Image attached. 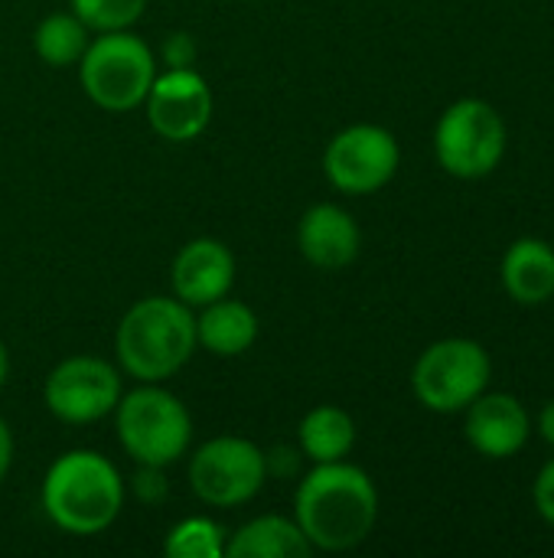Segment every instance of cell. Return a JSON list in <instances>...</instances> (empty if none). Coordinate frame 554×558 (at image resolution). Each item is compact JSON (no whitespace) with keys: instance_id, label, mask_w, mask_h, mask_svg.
Returning <instances> with one entry per match:
<instances>
[{"instance_id":"cell-23","label":"cell","mask_w":554,"mask_h":558,"mask_svg":"<svg viewBox=\"0 0 554 558\" xmlns=\"http://www.w3.org/2000/svg\"><path fill=\"white\" fill-rule=\"evenodd\" d=\"M163 59L170 69H189L193 59H196V43L189 33H173L167 43H163Z\"/></svg>"},{"instance_id":"cell-13","label":"cell","mask_w":554,"mask_h":558,"mask_svg":"<svg viewBox=\"0 0 554 558\" xmlns=\"http://www.w3.org/2000/svg\"><path fill=\"white\" fill-rule=\"evenodd\" d=\"M235 255L219 239H193L186 242L170 268L173 298L186 307H206L225 298L235 284Z\"/></svg>"},{"instance_id":"cell-17","label":"cell","mask_w":554,"mask_h":558,"mask_svg":"<svg viewBox=\"0 0 554 558\" xmlns=\"http://www.w3.org/2000/svg\"><path fill=\"white\" fill-rule=\"evenodd\" d=\"M313 546L300 533L297 520L264 513L245 523L225 539V558H307Z\"/></svg>"},{"instance_id":"cell-8","label":"cell","mask_w":554,"mask_h":558,"mask_svg":"<svg viewBox=\"0 0 554 558\" xmlns=\"http://www.w3.org/2000/svg\"><path fill=\"white\" fill-rule=\"evenodd\" d=\"M264 481L268 454L255 441L238 435H219L189 458L193 494L219 510H232L255 500Z\"/></svg>"},{"instance_id":"cell-25","label":"cell","mask_w":554,"mask_h":558,"mask_svg":"<svg viewBox=\"0 0 554 558\" xmlns=\"http://www.w3.org/2000/svg\"><path fill=\"white\" fill-rule=\"evenodd\" d=\"M539 435L554 448V399L539 412Z\"/></svg>"},{"instance_id":"cell-18","label":"cell","mask_w":554,"mask_h":558,"mask_svg":"<svg viewBox=\"0 0 554 558\" xmlns=\"http://www.w3.org/2000/svg\"><path fill=\"white\" fill-rule=\"evenodd\" d=\"M297 441L304 458H310L313 464L343 461L356 445V422L340 405H317L300 418Z\"/></svg>"},{"instance_id":"cell-15","label":"cell","mask_w":554,"mask_h":558,"mask_svg":"<svg viewBox=\"0 0 554 558\" xmlns=\"http://www.w3.org/2000/svg\"><path fill=\"white\" fill-rule=\"evenodd\" d=\"M506 294L516 304L535 307L554 298V248L545 239H516L500 265Z\"/></svg>"},{"instance_id":"cell-5","label":"cell","mask_w":554,"mask_h":558,"mask_svg":"<svg viewBox=\"0 0 554 558\" xmlns=\"http://www.w3.org/2000/svg\"><path fill=\"white\" fill-rule=\"evenodd\" d=\"M157 78L153 49L131 29L98 33L78 59V82L85 95L114 114L134 111L144 105Z\"/></svg>"},{"instance_id":"cell-21","label":"cell","mask_w":554,"mask_h":558,"mask_svg":"<svg viewBox=\"0 0 554 558\" xmlns=\"http://www.w3.org/2000/svg\"><path fill=\"white\" fill-rule=\"evenodd\" d=\"M69 10L91 33H118L131 29L144 16L147 0H69Z\"/></svg>"},{"instance_id":"cell-16","label":"cell","mask_w":554,"mask_h":558,"mask_svg":"<svg viewBox=\"0 0 554 558\" xmlns=\"http://www.w3.org/2000/svg\"><path fill=\"white\" fill-rule=\"evenodd\" d=\"M258 340V317L245 301L235 298H219L202 307L196 317V343L209 350L212 356H242L255 347Z\"/></svg>"},{"instance_id":"cell-4","label":"cell","mask_w":554,"mask_h":558,"mask_svg":"<svg viewBox=\"0 0 554 558\" xmlns=\"http://www.w3.org/2000/svg\"><path fill=\"white\" fill-rule=\"evenodd\" d=\"M114 428L121 448L147 471L176 464L193 441V418L186 405L160 383H140L121 392L114 405Z\"/></svg>"},{"instance_id":"cell-2","label":"cell","mask_w":554,"mask_h":558,"mask_svg":"<svg viewBox=\"0 0 554 558\" xmlns=\"http://www.w3.org/2000/svg\"><path fill=\"white\" fill-rule=\"evenodd\" d=\"M42 513L69 536L104 533L124 507V481L98 451H65L42 477Z\"/></svg>"},{"instance_id":"cell-19","label":"cell","mask_w":554,"mask_h":558,"mask_svg":"<svg viewBox=\"0 0 554 558\" xmlns=\"http://www.w3.org/2000/svg\"><path fill=\"white\" fill-rule=\"evenodd\" d=\"M91 43V29L72 13V10H59L39 20L36 33H33V49L36 56L52 65V69H65V65H78L82 52Z\"/></svg>"},{"instance_id":"cell-24","label":"cell","mask_w":554,"mask_h":558,"mask_svg":"<svg viewBox=\"0 0 554 558\" xmlns=\"http://www.w3.org/2000/svg\"><path fill=\"white\" fill-rule=\"evenodd\" d=\"M10 464H13V435H10V425L0 418V484L10 474Z\"/></svg>"},{"instance_id":"cell-14","label":"cell","mask_w":554,"mask_h":558,"mask_svg":"<svg viewBox=\"0 0 554 558\" xmlns=\"http://www.w3.org/2000/svg\"><path fill=\"white\" fill-rule=\"evenodd\" d=\"M297 248L320 271H343L359 258V222L336 203L310 206L297 222Z\"/></svg>"},{"instance_id":"cell-10","label":"cell","mask_w":554,"mask_h":558,"mask_svg":"<svg viewBox=\"0 0 554 558\" xmlns=\"http://www.w3.org/2000/svg\"><path fill=\"white\" fill-rule=\"evenodd\" d=\"M121 399V376L101 356L62 360L42 386L46 409L65 425H91L114 412Z\"/></svg>"},{"instance_id":"cell-9","label":"cell","mask_w":554,"mask_h":558,"mask_svg":"<svg viewBox=\"0 0 554 558\" xmlns=\"http://www.w3.org/2000/svg\"><path fill=\"white\" fill-rule=\"evenodd\" d=\"M398 163L402 147L382 124H349L323 150V173L346 196L379 193L392 183Z\"/></svg>"},{"instance_id":"cell-3","label":"cell","mask_w":554,"mask_h":558,"mask_svg":"<svg viewBox=\"0 0 554 558\" xmlns=\"http://www.w3.org/2000/svg\"><path fill=\"white\" fill-rule=\"evenodd\" d=\"M196 317L180 298H140L118 324V363L137 383H167L196 353Z\"/></svg>"},{"instance_id":"cell-6","label":"cell","mask_w":554,"mask_h":558,"mask_svg":"<svg viewBox=\"0 0 554 558\" xmlns=\"http://www.w3.org/2000/svg\"><path fill=\"white\" fill-rule=\"evenodd\" d=\"M506 154V121L483 98H460L434 124V157L457 180L490 177Z\"/></svg>"},{"instance_id":"cell-22","label":"cell","mask_w":554,"mask_h":558,"mask_svg":"<svg viewBox=\"0 0 554 558\" xmlns=\"http://www.w3.org/2000/svg\"><path fill=\"white\" fill-rule=\"evenodd\" d=\"M532 504H535L539 517L554 526V458L545 464V468H542V471H539V477H535Z\"/></svg>"},{"instance_id":"cell-1","label":"cell","mask_w":554,"mask_h":558,"mask_svg":"<svg viewBox=\"0 0 554 558\" xmlns=\"http://www.w3.org/2000/svg\"><path fill=\"white\" fill-rule=\"evenodd\" d=\"M294 520L320 553H349L369 539L379 520V490L372 477L343 461L313 464L294 497Z\"/></svg>"},{"instance_id":"cell-7","label":"cell","mask_w":554,"mask_h":558,"mask_svg":"<svg viewBox=\"0 0 554 558\" xmlns=\"http://www.w3.org/2000/svg\"><path fill=\"white\" fill-rule=\"evenodd\" d=\"M490 376H493L490 353L477 340L447 337L431 343L418 356L411 369V389L424 409L438 415H454L487 392Z\"/></svg>"},{"instance_id":"cell-20","label":"cell","mask_w":554,"mask_h":558,"mask_svg":"<svg viewBox=\"0 0 554 558\" xmlns=\"http://www.w3.org/2000/svg\"><path fill=\"white\" fill-rule=\"evenodd\" d=\"M225 530L209 517H186L180 520L167 539L163 553L167 558H225Z\"/></svg>"},{"instance_id":"cell-26","label":"cell","mask_w":554,"mask_h":558,"mask_svg":"<svg viewBox=\"0 0 554 558\" xmlns=\"http://www.w3.org/2000/svg\"><path fill=\"white\" fill-rule=\"evenodd\" d=\"M7 376H10V353H7V347L0 340V389L7 386Z\"/></svg>"},{"instance_id":"cell-12","label":"cell","mask_w":554,"mask_h":558,"mask_svg":"<svg viewBox=\"0 0 554 558\" xmlns=\"http://www.w3.org/2000/svg\"><path fill=\"white\" fill-rule=\"evenodd\" d=\"M464 412H467L464 435H467L470 448L490 461L516 458L532 435V418L516 396L483 392Z\"/></svg>"},{"instance_id":"cell-11","label":"cell","mask_w":554,"mask_h":558,"mask_svg":"<svg viewBox=\"0 0 554 558\" xmlns=\"http://www.w3.org/2000/svg\"><path fill=\"white\" fill-rule=\"evenodd\" d=\"M147 121L150 128L170 141V144H189L212 124V88L209 82L189 65V69H167L153 78L147 98Z\"/></svg>"}]
</instances>
